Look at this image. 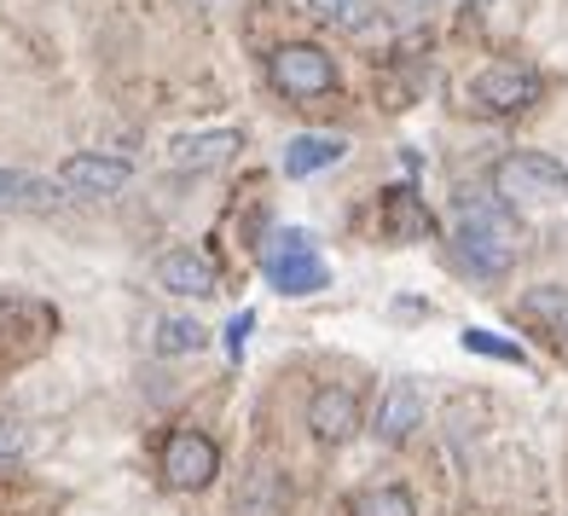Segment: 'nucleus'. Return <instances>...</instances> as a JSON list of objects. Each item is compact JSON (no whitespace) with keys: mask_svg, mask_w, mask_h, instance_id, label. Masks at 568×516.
Instances as JSON below:
<instances>
[{"mask_svg":"<svg viewBox=\"0 0 568 516\" xmlns=\"http://www.w3.org/2000/svg\"><path fill=\"white\" fill-rule=\"evenodd\" d=\"M516 239H523V226H516L510 203H505L499 192L458 198V232H453V250H458V262L470 267L476 279H499V273L516 262Z\"/></svg>","mask_w":568,"mask_h":516,"instance_id":"1","label":"nucleus"},{"mask_svg":"<svg viewBox=\"0 0 568 516\" xmlns=\"http://www.w3.org/2000/svg\"><path fill=\"white\" fill-rule=\"evenodd\" d=\"M262 262H267V285H273L278 296H314V291L331 285V267L320 262L314 232H302V226H284Z\"/></svg>","mask_w":568,"mask_h":516,"instance_id":"2","label":"nucleus"},{"mask_svg":"<svg viewBox=\"0 0 568 516\" xmlns=\"http://www.w3.org/2000/svg\"><path fill=\"white\" fill-rule=\"evenodd\" d=\"M494 192L505 203H546V198H568V169L546 151H510L494 169Z\"/></svg>","mask_w":568,"mask_h":516,"instance_id":"3","label":"nucleus"},{"mask_svg":"<svg viewBox=\"0 0 568 516\" xmlns=\"http://www.w3.org/2000/svg\"><path fill=\"white\" fill-rule=\"evenodd\" d=\"M215 471H221V453H215V442L203 429L169 435V447H163V482L174 487V494H197V487H210Z\"/></svg>","mask_w":568,"mask_h":516,"instance_id":"4","label":"nucleus"},{"mask_svg":"<svg viewBox=\"0 0 568 516\" xmlns=\"http://www.w3.org/2000/svg\"><path fill=\"white\" fill-rule=\"evenodd\" d=\"M273 82L291 99H320V93H331L337 70H331V53L296 41V47H278V53H273Z\"/></svg>","mask_w":568,"mask_h":516,"instance_id":"5","label":"nucleus"},{"mask_svg":"<svg viewBox=\"0 0 568 516\" xmlns=\"http://www.w3.org/2000/svg\"><path fill=\"white\" fill-rule=\"evenodd\" d=\"M470 99H476L481 111H523V105H534V99H539V75L528 64L499 59V64H487L476 82H470Z\"/></svg>","mask_w":568,"mask_h":516,"instance_id":"6","label":"nucleus"},{"mask_svg":"<svg viewBox=\"0 0 568 516\" xmlns=\"http://www.w3.org/2000/svg\"><path fill=\"white\" fill-rule=\"evenodd\" d=\"M418 424H424V389H418L412 377H395V383H389V395L377 401L372 435H377L383 447H400V442H406V435L418 429Z\"/></svg>","mask_w":568,"mask_h":516,"instance_id":"7","label":"nucleus"},{"mask_svg":"<svg viewBox=\"0 0 568 516\" xmlns=\"http://www.w3.org/2000/svg\"><path fill=\"white\" fill-rule=\"evenodd\" d=\"M59 186L82 192V198H116L128 186V163L99 158V151H75V158H64V169H59Z\"/></svg>","mask_w":568,"mask_h":516,"instance_id":"8","label":"nucleus"},{"mask_svg":"<svg viewBox=\"0 0 568 516\" xmlns=\"http://www.w3.org/2000/svg\"><path fill=\"white\" fill-rule=\"evenodd\" d=\"M307 429H314L320 442H348V435L359 429V401H354V389H343V383H325V389L314 395V406H307Z\"/></svg>","mask_w":568,"mask_h":516,"instance_id":"9","label":"nucleus"},{"mask_svg":"<svg viewBox=\"0 0 568 516\" xmlns=\"http://www.w3.org/2000/svg\"><path fill=\"white\" fill-rule=\"evenodd\" d=\"M158 285H163L169 296H192V302H203V296H215V267L203 262L197 250H169L163 262H158Z\"/></svg>","mask_w":568,"mask_h":516,"instance_id":"10","label":"nucleus"},{"mask_svg":"<svg viewBox=\"0 0 568 516\" xmlns=\"http://www.w3.org/2000/svg\"><path fill=\"white\" fill-rule=\"evenodd\" d=\"M343 158H348V140L343 134H296L291 145H284V174L307 180V174H320V169L343 163Z\"/></svg>","mask_w":568,"mask_h":516,"instance_id":"11","label":"nucleus"},{"mask_svg":"<svg viewBox=\"0 0 568 516\" xmlns=\"http://www.w3.org/2000/svg\"><path fill=\"white\" fill-rule=\"evenodd\" d=\"M239 510L244 516H284L291 510V482H284L273 464H255L239 487Z\"/></svg>","mask_w":568,"mask_h":516,"instance_id":"12","label":"nucleus"},{"mask_svg":"<svg viewBox=\"0 0 568 516\" xmlns=\"http://www.w3.org/2000/svg\"><path fill=\"white\" fill-rule=\"evenodd\" d=\"M244 140H239V128H210V134H186V140H174V169H215V163H226L232 151H239Z\"/></svg>","mask_w":568,"mask_h":516,"instance_id":"13","label":"nucleus"},{"mask_svg":"<svg viewBox=\"0 0 568 516\" xmlns=\"http://www.w3.org/2000/svg\"><path fill=\"white\" fill-rule=\"evenodd\" d=\"M53 203H59L53 180L30 169H0V210H53Z\"/></svg>","mask_w":568,"mask_h":516,"instance_id":"14","label":"nucleus"},{"mask_svg":"<svg viewBox=\"0 0 568 516\" xmlns=\"http://www.w3.org/2000/svg\"><path fill=\"white\" fill-rule=\"evenodd\" d=\"M383 226H389V239H429V210L418 203V192L412 186H395L389 198H383Z\"/></svg>","mask_w":568,"mask_h":516,"instance_id":"15","label":"nucleus"},{"mask_svg":"<svg viewBox=\"0 0 568 516\" xmlns=\"http://www.w3.org/2000/svg\"><path fill=\"white\" fill-rule=\"evenodd\" d=\"M354 516H418V505H412L406 487L377 482V487H366V494H354Z\"/></svg>","mask_w":568,"mask_h":516,"instance_id":"16","label":"nucleus"},{"mask_svg":"<svg viewBox=\"0 0 568 516\" xmlns=\"http://www.w3.org/2000/svg\"><path fill=\"white\" fill-rule=\"evenodd\" d=\"M523 307L534 320H546L557 337H568V285H539V291L523 296Z\"/></svg>","mask_w":568,"mask_h":516,"instance_id":"17","label":"nucleus"},{"mask_svg":"<svg viewBox=\"0 0 568 516\" xmlns=\"http://www.w3.org/2000/svg\"><path fill=\"white\" fill-rule=\"evenodd\" d=\"M203 348V325L197 320H186V314H174V320H163L158 325V354H197Z\"/></svg>","mask_w":568,"mask_h":516,"instance_id":"18","label":"nucleus"},{"mask_svg":"<svg viewBox=\"0 0 568 516\" xmlns=\"http://www.w3.org/2000/svg\"><path fill=\"white\" fill-rule=\"evenodd\" d=\"M470 354H487V360H505V366H528V348H516L510 337H494V331H481V325H470L458 337Z\"/></svg>","mask_w":568,"mask_h":516,"instance_id":"19","label":"nucleus"},{"mask_svg":"<svg viewBox=\"0 0 568 516\" xmlns=\"http://www.w3.org/2000/svg\"><path fill=\"white\" fill-rule=\"evenodd\" d=\"M23 453H30V429L12 424V418H0V471H7V464H18Z\"/></svg>","mask_w":568,"mask_h":516,"instance_id":"20","label":"nucleus"},{"mask_svg":"<svg viewBox=\"0 0 568 516\" xmlns=\"http://www.w3.org/2000/svg\"><path fill=\"white\" fill-rule=\"evenodd\" d=\"M250 331H255V314H250V307H239V314L226 320V354H232V360H244V343H250Z\"/></svg>","mask_w":568,"mask_h":516,"instance_id":"21","label":"nucleus"},{"mask_svg":"<svg viewBox=\"0 0 568 516\" xmlns=\"http://www.w3.org/2000/svg\"><path fill=\"white\" fill-rule=\"evenodd\" d=\"M307 7H314L320 18H337V23H354V18H359L354 0H307Z\"/></svg>","mask_w":568,"mask_h":516,"instance_id":"22","label":"nucleus"},{"mask_svg":"<svg viewBox=\"0 0 568 516\" xmlns=\"http://www.w3.org/2000/svg\"><path fill=\"white\" fill-rule=\"evenodd\" d=\"M470 7H494V0H470Z\"/></svg>","mask_w":568,"mask_h":516,"instance_id":"23","label":"nucleus"}]
</instances>
